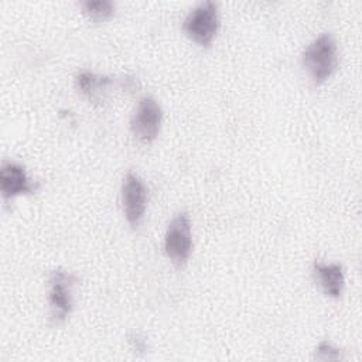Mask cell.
<instances>
[{
	"label": "cell",
	"instance_id": "6da1fadb",
	"mask_svg": "<svg viewBox=\"0 0 362 362\" xmlns=\"http://www.w3.org/2000/svg\"><path fill=\"white\" fill-rule=\"evenodd\" d=\"M301 64L315 85L324 83L337 71L338 48L329 33L318 35L301 54Z\"/></svg>",
	"mask_w": 362,
	"mask_h": 362
},
{
	"label": "cell",
	"instance_id": "7a4b0ae2",
	"mask_svg": "<svg viewBox=\"0 0 362 362\" xmlns=\"http://www.w3.org/2000/svg\"><path fill=\"white\" fill-rule=\"evenodd\" d=\"M219 28L218 4L206 0L194 7L182 23L185 35L201 47H209Z\"/></svg>",
	"mask_w": 362,
	"mask_h": 362
},
{
	"label": "cell",
	"instance_id": "3957f363",
	"mask_svg": "<svg viewBox=\"0 0 362 362\" xmlns=\"http://www.w3.org/2000/svg\"><path fill=\"white\" fill-rule=\"evenodd\" d=\"M192 250L191 222L187 212L177 214L168 223L164 236V252L177 266H184Z\"/></svg>",
	"mask_w": 362,
	"mask_h": 362
},
{
	"label": "cell",
	"instance_id": "277c9868",
	"mask_svg": "<svg viewBox=\"0 0 362 362\" xmlns=\"http://www.w3.org/2000/svg\"><path fill=\"white\" fill-rule=\"evenodd\" d=\"M75 283L76 277L66 270L57 269L49 276L48 301L55 324L64 322L72 311V287Z\"/></svg>",
	"mask_w": 362,
	"mask_h": 362
},
{
	"label": "cell",
	"instance_id": "5b68a950",
	"mask_svg": "<svg viewBox=\"0 0 362 362\" xmlns=\"http://www.w3.org/2000/svg\"><path fill=\"white\" fill-rule=\"evenodd\" d=\"M163 122V110L158 102L151 96L140 99L137 109L130 120L133 136L141 143H151L160 133Z\"/></svg>",
	"mask_w": 362,
	"mask_h": 362
},
{
	"label": "cell",
	"instance_id": "8992f818",
	"mask_svg": "<svg viewBox=\"0 0 362 362\" xmlns=\"http://www.w3.org/2000/svg\"><path fill=\"white\" fill-rule=\"evenodd\" d=\"M120 201L126 221L132 228H137L144 216L147 205V188L137 174L127 173L123 178Z\"/></svg>",
	"mask_w": 362,
	"mask_h": 362
},
{
	"label": "cell",
	"instance_id": "52a82bcc",
	"mask_svg": "<svg viewBox=\"0 0 362 362\" xmlns=\"http://www.w3.org/2000/svg\"><path fill=\"white\" fill-rule=\"evenodd\" d=\"M37 184L28 177L24 165L13 160H4L0 167V191L4 201H10L18 195L33 194Z\"/></svg>",
	"mask_w": 362,
	"mask_h": 362
},
{
	"label": "cell",
	"instance_id": "ba28073f",
	"mask_svg": "<svg viewBox=\"0 0 362 362\" xmlns=\"http://www.w3.org/2000/svg\"><path fill=\"white\" fill-rule=\"evenodd\" d=\"M313 273L325 296L331 298L341 297L345 286L344 269L341 264L314 262Z\"/></svg>",
	"mask_w": 362,
	"mask_h": 362
},
{
	"label": "cell",
	"instance_id": "9c48e42d",
	"mask_svg": "<svg viewBox=\"0 0 362 362\" xmlns=\"http://www.w3.org/2000/svg\"><path fill=\"white\" fill-rule=\"evenodd\" d=\"M113 83V79L109 76H100L90 71H82L75 76V86L82 93L90 99H99L109 86Z\"/></svg>",
	"mask_w": 362,
	"mask_h": 362
},
{
	"label": "cell",
	"instance_id": "30bf717a",
	"mask_svg": "<svg viewBox=\"0 0 362 362\" xmlns=\"http://www.w3.org/2000/svg\"><path fill=\"white\" fill-rule=\"evenodd\" d=\"M81 7L83 14L96 23L106 21L115 14V3H112L110 0H86L81 3Z\"/></svg>",
	"mask_w": 362,
	"mask_h": 362
},
{
	"label": "cell",
	"instance_id": "8fae6325",
	"mask_svg": "<svg viewBox=\"0 0 362 362\" xmlns=\"http://www.w3.org/2000/svg\"><path fill=\"white\" fill-rule=\"evenodd\" d=\"M315 358L322 361H331V359H341L342 355L338 348H334L329 342H321L315 349Z\"/></svg>",
	"mask_w": 362,
	"mask_h": 362
},
{
	"label": "cell",
	"instance_id": "7c38bea8",
	"mask_svg": "<svg viewBox=\"0 0 362 362\" xmlns=\"http://www.w3.org/2000/svg\"><path fill=\"white\" fill-rule=\"evenodd\" d=\"M130 342H132V345L136 351H146V341L139 334H132L130 335Z\"/></svg>",
	"mask_w": 362,
	"mask_h": 362
}]
</instances>
